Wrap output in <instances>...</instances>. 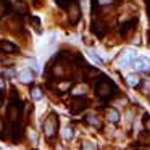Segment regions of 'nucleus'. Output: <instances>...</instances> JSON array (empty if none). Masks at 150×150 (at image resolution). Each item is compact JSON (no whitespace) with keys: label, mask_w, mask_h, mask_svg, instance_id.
Wrapping results in <instances>:
<instances>
[{"label":"nucleus","mask_w":150,"mask_h":150,"mask_svg":"<svg viewBox=\"0 0 150 150\" xmlns=\"http://www.w3.org/2000/svg\"><path fill=\"white\" fill-rule=\"evenodd\" d=\"M136 23H137L136 20H131L129 23L123 24V28H121V34H123V36H129V34L136 29Z\"/></svg>","instance_id":"obj_11"},{"label":"nucleus","mask_w":150,"mask_h":150,"mask_svg":"<svg viewBox=\"0 0 150 150\" xmlns=\"http://www.w3.org/2000/svg\"><path fill=\"white\" fill-rule=\"evenodd\" d=\"M89 55H91V57H92V58H94V60H95V62H97V63H98V65H103V60H102V58H100V57H98V55H97V53H94V52H92V50H91V52H89Z\"/></svg>","instance_id":"obj_22"},{"label":"nucleus","mask_w":150,"mask_h":150,"mask_svg":"<svg viewBox=\"0 0 150 150\" xmlns=\"http://www.w3.org/2000/svg\"><path fill=\"white\" fill-rule=\"evenodd\" d=\"M95 94L100 100H110L118 94V87L115 86L113 81H110L108 78L102 76L97 82H95Z\"/></svg>","instance_id":"obj_1"},{"label":"nucleus","mask_w":150,"mask_h":150,"mask_svg":"<svg viewBox=\"0 0 150 150\" xmlns=\"http://www.w3.org/2000/svg\"><path fill=\"white\" fill-rule=\"evenodd\" d=\"M42 91H40V87H33L31 89V97L34 98V100H40L42 98Z\"/></svg>","instance_id":"obj_17"},{"label":"nucleus","mask_w":150,"mask_h":150,"mask_svg":"<svg viewBox=\"0 0 150 150\" xmlns=\"http://www.w3.org/2000/svg\"><path fill=\"white\" fill-rule=\"evenodd\" d=\"M57 4H58L62 8H68L69 5L73 4V0H57Z\"/></svg>","instance_id":"obj_20"},{"label":"nucleus","mask_w":150,"mask_h":150,"mask_svg":"<svg viewBox=\"0 0 150 150\" xmlns=\"http://www.w3.org/2000/svg\"><path fill=\"white\" fill-rule=\"evenodd\" d=\"M18 78H20L21 82H24V84H29V82H33V79H34V73L31 71V69H23V71H20Z\"/></svg>","instance_id":"obj_9"},{"label":"nucleus","mask_w":150,"mask_h":150,"mask_svg":"<svg viewBox=\"0 0 150 150\" xmlns=\"http://www.w3.org/2000/svg\"><path fill=\"white\" fill-rule=\"evenodd\" d=\"M132 65L137 71H149L150 69V60L147 58V57H137Z\"/></svg>","instance_id":"obj_5"},{"label":"nucleus","mask_w":150,"mask_h":150,"mask_svg":"<svg viewBox=\"0 0 150 150\" xmlns=\"http://www.w3.org/2000/svg\"><path fill=\"white\" fill-rule=\"evenodd\" d=\"M136 58H137V57H136V53L127 52L124 57H121L120 65H121V66H127V65H131V63H134V60H136Z\"/></svg>","instance_id":"obj_13"},{"label":"nucleus","mask_w":150,"mask_h":150,"mask_svg":"<svg viewBox=\"0 0 150 150\" xmlns=\"http://www.w3.org/2000/svg\"><path fill=\"white\" fill-rule=\"evenodd\" d=\"M0 47H2V50H4V52H7V53H16L18 52V47L15 45V44L8 42V40H2Z\"/></svg>","instance_id":"obj_12"},{"label":"nucleus","mask_w":150,"mask_h":150,"mask_svg":"<svg viewBox=\"0 0 150 150\" xmlns=\"http://www.w3.org/2000/svg\"><path fill=\"white\" fill-rule=\"evenodd\" d=\"M79 7H78V4L76 2H73L71 5H69V21H71L73 24H76L79 21Z\"/></svg>","instance_id":"obj_8"},{"label":"nucleus","mask_w":150,"mask_h":150,"mask_svg":"<svg viewBox=\"0 0 150 150\" xmlns=\"http://www.w3.org/2000/svg\"><path fill=\"white\" fill-rule=\"evenodd\" d=\"M44 134H45L47 139H53V137L57 136V132H58V118H57L55 113L49 115V116L44 120Z\"/></svg>","instance_id":"obj_2"},{"label":"nucleus","mask_w":150,"mask_h":150,"mask_svg":"<svg viewBox=\"0 0 150 150\" xmlns=\"http://www.w3.org/2000/svg\"><path fill=\"white\" fill-rule=\"evenodd\" d=\"M84 121L89 124V126H94V127H102V121H100V116H97L95 113H87L84 116Z\"/></svg>","instance_id":"obj_7"},{"label":"nucleus","mask_w":150,"mask_h":150,"mask_svg":"<svg viewBox=\"0 0 150 150\" xmlns=\"http://www.w3.org/2000/svg\"><path fill=\"white\" fill-rule=\"evenodd\" d=\"M81 150H97V147H95V144L92 140H84L81 145Z\"/></svg>","instance_id":"obj_18"},{"label":"nucleus","mask_w":150,"mask_h":150,"mask_svg":"<svg viewBox=\"0 0 150 150\" xmlns=\"http://www.w3.org/2000/svg\"><path fill=\"white\" fill-rule=\"evenodd\" d=\"M4 87H5V82L2 81V79H0V89H4Z\"/></svg>","instance_id":"obj_24"},{"label":"nucleus","mask_w":150,"mask_h":150,"mask_svg":"<svg viewBox=\"0 0 150 150\" xmlns=\"http://www.w3.org/2000/svg\"><path fill=\"white\" fill-rule=\"evenodd\" d=\"M144 129H145V132L150 136V116H147L145 120H144Z\"/></svg>","instance_id":"obj_21"},{"label":"nucleus","mask_w":150,"mask_h":150,"mask_svg":"<svg viewBox=\"0 0 150 150\" xmlns=\"http://www.w3.org/2000/svg\"><path fill=\"white\" fill-rule=\"evenodd\" d=\"M126 82L131 86V87H139V86H140V82H142V79H140L137 74L131 73V74H127V76H126Z\"/></svg>","instance_id":"obj_10"},{"label":"nucleus","mask_w":150,"mask_h":150,"mask_svg":"<svg viewBox=\"0 0 150 150\" xmlns=\"http://www.w3.org/2000/svg\"><path fill=\"white\" fill-rule=\"evenodd\" d=\"M2 103H4V97H2V94H0V107H2Z\"/></svg>","instance_id":"obj_25"},{"label":"nucleus","mask_w":150,"mask_h":150,"mask_svg":"<svg viewBox=\"0 0 150 150\" xmlns=\"http://www.w3.org/2000/svg\"><path fill=\"white\" fill-rule=\"evenodd\" d=\"M4 129H5V124H4V120L0 118V136H2V132H4Z\"/></svg>","instance_id":"obj_23"},{"label":"nucleus","mask_w":150,"mask_h":150,"mask_svg":"<svg viewBox=\"0 0 150 150\" xmlns=\"http://www.w3.org/2000/svg\"><path fill=\"white\" fill-rule=\"evenodd\" d=\"M63 137H65L66 140H71L73 137H74V127H73L71 124L65 126V129H63Z\"/></svg>","instance_id":"obj_15"},{"label":"nucleus","mask_w":150,"mask_h":150,"mask_svg":"<svg viewBox=\"0 0 150 150\" xmlns=\"http://www.w3.org/2000/svg\"><path fill=\"white\" fill-rule=\"evenodd\" d=\"M140 91L144 92V94H147V95H150V78H145V79H142V82H140Z\"/></svg>","instance_id":"obj_16"},{"label":"nucleus","mask_w":150,"mask_h":150,"mask_svg":"<svg viewBox=\"0 0 150 150\" xmlns=\"http://www.w3.org/2000/svg\"><path fill=\"white\" fill-rule=\"evenodd\" d=\"M105 118H107V121L116 124V123H120L121 115H120V111H118L116 108H111L110 107V108H107V111H105Z\"/></svg>","instance_id":"obj_6"},{"label":"nucleus","mask_w":150,"mask_h":150,"mask_svg":"<svg viewBox=\"0 0 150 150\" xmlns=\"http://www.w3.org/2000/svg\"><path fill=\"white\" fill-rule=\"evenodd\" d=\"M89 107V102L86 97H73L71 102V111L73 113H81Z\"/></svg>","instance_id":"obj_4"},{"label":"nucleus","mask_w":150,"mask_h":150,"mask_svg":"<svg viewBox=\"0 0 150 150\" xmlns=\"http://www.w3.org/2000/svg\"><path fill=\"white\" fill-rule=\"evenodd\" d=\"M86 92H87V87L84 84H79L71 91V94H73V97H86Z\"/></svg>","instance_id":"obj_14"},{"label":"nucleus","mask_w":150,"mask_h":150,"mask_svg":"<svg viewBox=\"0 0 150 150\" xmlns=\"http://www.w3.org/2000/svg\"><path fill=\"white\" fill-rule=\"evenodd\" d=\"M116 0H94V5L95 7H107V5H113Z\"/></svg>","instance_id":"obj_19"},{"label":"nucleus","mask_w":150,"mask_h":150,"mask_svg":"<svg viewBox=\"0 0 150 150\" xmlns=\"http://www.w3.org/2000/svg\"><path fill=\"white\" fill-rule=\"evenodd\" d=\"M21 111H23V107H21V102L20 100H15L10 103V107H8L7 110V118L8 121H10V124H13V126H16L18 123H20L21 120Z\"/></svg>","instance_id":"obj_3"}]
</instances>
